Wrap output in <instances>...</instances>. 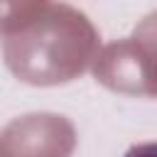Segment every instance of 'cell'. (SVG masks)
I'll return each instance as SVG.
<instances>
[{"mask_svg":"<svg viewBox=\"0 0 157 157\" xmlns=\"http://www.w3.org/2000/svg\"><path fill=\"white\" fill-rule=\"evenodd\" d=\"M98 34L71 5L47 2L22 25L2 32L7 69L32 86H59L86 71L96 59Z\"/></svg>","mask_w":157,"mask_h":157,"instance_id":"1","label":"cell"},{"mask_svg":"<svg viewBox=\"0 0 157 157\" xmlns=\"http://www.w3.org/2000/svg\"><path fill=\"white\" fill-rule=\"evenodd\" d=\"M93 76L115 93L157 98V12L147 15L128 39L103 47L93 59Z\"/></svg>","mask_w":157,"mask_h":157,"instance_id":"2","label":"cell"},{"mask_svg":"<svg viewBox=\"0 0 157 157\" xmlns=\"http://www.w3.org/2000/svg\"><path fill=\"white\" fill-rule=\"evenodd\" d=\"M49 0H2V32L22 25Z\"/></svg>","mask_w":157,"mask_h":157,"instance_id":"3","label":"cell"}]
</instances>
